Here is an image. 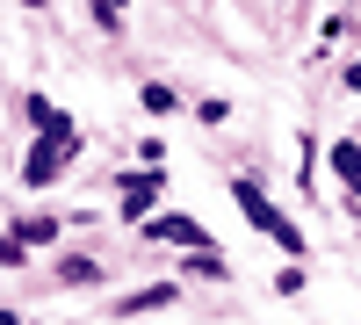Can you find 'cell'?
<instances>
[{
	"mask_svg": "<svg viewBox=\"0 0 361 325\" xmlns=\"http://www.w3.org/2000/svg\"><path fill=\"white\" fill-rule=\"evenodd\" d=\"M29 8H44V0H29Z\"/></svg>",
	"mask_w": 361,
	"mask_h": 325,
	"instance_id": "7",
	"label": "cell"
},
{
	"mask_svg": "<svg viewBox=\"0 0 361 325\" xmlns=\"http://www.w3.org/2000/svg\"><path fill=\"white\" fill-rule=\"evenodd\" d=\"M94 22H102V29H116V22H123V0H94Z\"/></svg>",
	"mask_w": 361,
	"mask_h": 325,
	"instance_id": "6",
	"label": "cell"
},
{
	"mask_svg": "<svg viewBox=\"0 0 361 325\" xmlns=\"http://www.w3.org/2000/svg\"><path fill=\"white\" fill-rule=\"evenodd\" d=\"M333 166L347 173V181H361V145H340V152H333Z\"/></svg>",
	"mask_w": 361,
	"mask_h": 325,
	"instance_id": "5",
	"label": "cell"
},
{
	"mask_svg": "<svg viewBox=\"0 0 361 325\" xmlns=\"http://www.w3.org/2000/svg\"><path fill=\"white\" fill-rule=\"evenodd\" d=\"M152 195H159V181H152V173H137V181L123 188V217H145V210H152Z\"/></svg>",
	"mask_w": 361,
	"mask_h": 325,
	"instance_id": "3",
	"label": "cell"
},
{
	"mask_svg": "<svg viewBox=\"0 0 361 325\" xmlns=\"http://www.w3.org/2000/svg\"><path fill=\"white\" fill-rule=\"evenodd\" d=\"M231 195H238V210H246V217H253V224H260V231H267V239H275L282 253H304V231H296V224L275 210V202L260 195V181H231Z\"/></svg>",
	"mask_w": 361,
	"mask_h": 325,
	"instance_id": "1",
	"label": "cell"
},
{
	"mask_svg": "<svg viewBox=\"0 0 361 325\" xmlns=\"http://www.w3.org/2000/svg\"><path fill=\"white\" fill-rule=\"evenodd\" d=\"M73 123H58V130H44V145H37V152H29V181H51V173L58 166H66V152H73Z\"/></svg>",
	"mask_w": 361,
	"mask_h": 325,
	"instance_id": "2",
	"label": "cell"
},
{
	"mask_svg": "<svg viewBox=\"0 0 361 325\" xmlns=\"http://www.w3.org/2000/svg\"><path fill=\"white\" fill-rule=\"evenodd\" d=\"M152 239H166V246H195L202 231H195L188 217H159V224H152Z\"/></svg>",
	"mask_w": 361,
	"mask_h": 325,
	"instance_id": "4",
	"label": "cell"
}]
</instances>
